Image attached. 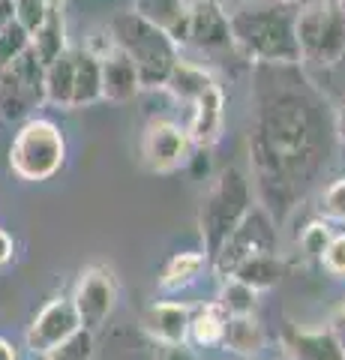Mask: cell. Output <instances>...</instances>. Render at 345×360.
<instances>
[{"instance_id": "484cf974", "label": "cell", "mask_w": 345, "mask_h": 360, "mask_svg": "<svg viewBox=\"0 0 345 360\" xmlns=\"http://www.w3.org/2000/svg\"><path fill=\"white\" fill-rule=\"evenodd\" d=\"M219 307L226 309L228 319H237V315H255L259 309V291H252L249 285L237 283V279H222V291H219Z\"/></svg>"}, {"instance_id": "8d00e7d4", "label": "cell", "mask_w": 345, "mask_h": 360, "mask_svg": "<svg viewBox=\"0 0 345 360\" xmlns=\"http://www.w3.org/2000/svg\"><path fill=\"white\" fill-rule=\"evenodd\" d=\"M189 4H198V0H189ZM210 4H222V0H210Z\"/></svg>"}, {"instance_id": "83f0119b", "label": "cell", "mask_w": 345, "mask_h": 360, "mask_svg": "<svg viewBox=\"0 0 345 360\" xmlns=\"http://www.w3.org/2000/svg\"><path fill=\"white\" fill-rule=\"evenodd\" d=\"M93 357V333L79 330L70 342H63L60 348H54L51 354H46L42 360H91Z\"/></svg>"}, {"instance_id": "cb8c5ba5", "label": "cell", "mask_w": 345, "mask_h": 360, "mask_svg": "<svg viewBox=\"0 0 345 360\" xmlns=\"http://www.w3.org/2000/svg\"><path fill=\"white\" fill-rule=\"evenodd\" d=\"M103 99V82H99V58L93 51L79 49L75 60V99L72 108H91Z\"/></svg>"}, {"instance_id": "f35d334b", "label": "cell", "mask_w": 345, "mask_h": 360, "mask_svg": "<svg viewBox=\"0 0 345 360\" xmlns=\"http://www.w3.org/2000/svg\"><path fill=\"white\" fill-rule=\"evenodd\" d=\"M342 6H345V0H342Z\"/></svg>"}, {"instance_id": "e0dca14e", "label": "cell", "mask_w": 345, "mask_h": 360, "mask_svg": "<svg viewBox=\"0 0 345 360\" xmlns=\"http://www.w3.org/2000/svg\"><path fill=\"white\" fill-rule=\"evenodd\" d=\"M222 117H226V96H222V87L214 84L193 103V123L186 129L189 141L195 148H214L222 135Z\"/></svg>"}, {"instance_id": "4dcf8cb0", "label": "cell", "mask_w": 345, "mask_h": 360, "mask_svg": "<svg viewBox=\"0 0 345 360\" xmlns=\"http://www.w3.org/2000/svg\"><path fill=\"white\" fill-rule=\"evenodd\" d=\"M321 264L330 276H339L345 279V234H333L325 255H321Z\"/></svg>"}, {"instance_id": "f1b7e54d", "label": "cell", "mask_w": 345, "mask_h": 360, "mask_svg": "<svg viewBox=\"0 0 345 360\" xmlns=\"http://www.w3.org/2000/svg\"><path fill=\"white\" fill-rule=\"evenodd\" d=\"M330 238H333V231L327 229V222H313V225H306L304 234H300V246H304V252L309 258H318L321 262V255H325Z\"/></svg>"}, {"instance_id": "8fae6325", "label": "cell", "mask_w": 345, "mask_h": 360, "mask_svg": "<svg viewBox=\"0 0 345 360\" xmlns=\"http://www.w3.org/2000/svg\"><path fill=\"white\" fill-rule=\"evenodd\" d=\"M189 150H193V141L183 127H177L171 120H153L148 129H144L141 139V156L144 165L157 174H171L181 165H186Z\"/></svg>"}, {"instance_id": "6da1fadb", "label": "cell", "mask_w": 345, "mask_h": 360, "mask_svg": "<svg viewBox=\"0 0 345 360\" xmlns=\"http://www.w3.org/2000/svg\"><path fill=\"white\" fill-rule=\"evenodd\" d=\"M325 127L315 105L292 90H276L255 108L249 127V162L261 207L282 219L325 160Z\"/></svg>"}, {"instance_id": "2e32d148", "label": "cell", "mask_w": 345, "mask_h": 360, "mask_svg": "<svg viewBox=\"0 0 345 360\" xmlns=\"http://www.w3.org/2000/svg\"><path fill=\"white\" fill-rule=\"evenodd\" d=\"M288 360H345V348L333 328H294L285 336Z\"/></svg>"}, {"instance_id": "ba28073f", "label": "cell", "mask_w": 345, "mask_h": 360, "mask_svg": "<svg viewBox=\"0 0 345 360\" xmlns=\"http://www.w3.org/2000/svg\"><path fill=\"white\" fill-rule=\"evenodd\" d=\"M72 307L79 315L82 330L99 333L103 324L108 321V315L115 312L117 303V276L108 264H91L79 274V283L72 291Z\"/></svg>"}, {"instance_id": "e575fe53", "label": "cell", "mask_w": 345, "mask_h": 360, "mask_svg": "<svg viewBox=\"0 0 345 360\" xmlns=\"http://www.w3.org/2000/svg\"><path fill=\"white\" fill-rule=\"evenodd\" d=\"M0 360H15V348H13V342L0 340Z\"/></svg>"}, {"instance_id": "f546056e", "label": "cell", "mask_w": 345, "mask_h": 360, "mask_svg": "<svg viewBox=\"0 0 345 360\" xmlns=\"http://www.w3.org/2000/svg\"><path fill=\"white\" fill-rule=\"evenodd\" d=\"M321 213L325 219H337L345 222V177H339L337 184H330L325 193H321Z\"/></svg>"}, {"instance_id": "7402d4cb", "label": "cell", "mask_w": 345, "mask_h": 360, "mask_svg": "<svg viewBox=\"0 0 345 360\" xmlns=\"http://www.w3.org/2000/svg\"><path fill=\"white\" fill-rule=\"evenodd\" d=\"M214 84H216L214 75L204 72L202 66H195V63H186V60H177L171 75H169V82H165V87L174 94V99L189 103V105H193L198 96H204Z\"/></svg>"}, {"instance_id": "d4e9b609", "label": "cell", "mask_w": 345, "mask_h": 360, "mask_svg": "<svg viewBox=\"0 0 345 360\" xmlns=\"http://www.w3.org/2000/svg\"><path fill=\"white\" fill-rule=\"evenodd\" d=\"M204 264H207L204 252H177L171 262H169V267H165V274L160 279V288L162 291H171V295H174V291L189 288L198 276H202Z\"/></svg>"}, {"instance_id": "836d02e7", "label": "cell", "mask_w": 345, "mask_h": 360, "mask_svg": "<svg viewBox=\"0 0 345 360\" xmlns=\"http://www.w3.org/2000/svg\"><path fill=\"white\" fill-rule=\"evenodd\" d=\"M333 333L339 336V342H342V348H345V300H342V307H339V312H337V319H333Z\"/></svg>"}, {"instance_id": "1f68e13d", "label": "cell", "mask_w": 345, "mask_h": 360, "mask_svg": "<svg viewBox=\"0 0 345 360\" xmlns=\"http://www.w3.org/2000/svg\"><path fill=\"white\" fill-rule=\"evenodd\" d=\"M157 360H202V354H198L189 342H181V345H157Z\"/></svg>"}, {"instance_id": "4fadbf2b", "label": "cell", "mask_w": 345, "mask_h": 360, "mask_svg": "<svg viewBox=\"0 0 345 360\" xmlns=\"http://www.w3.org/2000/svg\"><path fill=\"white\" fill-rule=\"evenodd\" d=\"M189 319L193 309L177 300H160L150 303L148 312L141 315V330L157 345H181L189 342Z\"/></svg>"}, {"instance_id": "30bf717a", "label": "cell", "mask_w": 345, "mask_h": 360, "mask_svg": "<svg viewBox=\"0 0 345 360\" xmlns=\"http://www.w3.org/2000/svg\"><path fill=\"white\" fill-rule=\"evenodd\" d=\"M79 330H82V324H79V315H75L72 300L60 295V297L48 300L46 307L37 312V319L30 321V328L25 333L27 352L46 357V354L54 352V348L70 342Z\"/></svg>"}, {"instance_id": "d590c367", "label": "cell", "mask_w": 345, "mask_h": 360, "mask_svg": "<svg viewBox=\"0 0 345 360\" xmlns=\"http://www.w3.org/2000/svg\"><path fill=\"white\" fill-rule=\"evenodd\" d=\"M273 4H288V6H292V4H294V0H273Z\"/></svg>"}, {"instance_id": "44dd1931", "label": "cell", "mask_w": 345, "mask_h": 360, "mask_svg": "<svg viewBox=\"0 0 345 360\" xmlns=\"http://www.w3.org/2000/svg\"><path fill=\"white\" fill-rule=\"evenodd\" d=\"M226 324H228V315L219 303H204L198 312H193L189 319V345H198V348H216L222 345V336H226Z\"/></svg>"}, {"instance_id": "9a60e30c", "label": "cell", "mask_w": 345, "mask_h": 360, "mask_svg": "<svg viewBox=\"0 0 345 360\" xmlns=\"http://www.w3.org/2000/svg\"><path fill=\"white\" fill-rule=\"evenodd\" d=\"M99 82H103V99L108 103H129L141 90L136 66L115 45L105 54H99Z\"/></svg>"}, {"instance_id": "4316f807", "label": "cell", "mask_w": 345, "mask_h": 360, "mask_svg": "<svg viewBox=\"0 0 345 360\" xmlns=\"http://www.w3.org/2000/svg\"><path fill=\"white\" fill-rule=\"evenodd\" d=\"M30 45V37H27V30L18 25V21H13L4 33H0V72L6 70L9 63H13L21 51H25Z\"/></svg>"}, {"instance_id": "7a4b0ae2", "label": "cell", "mask_w": 345, "mask_h": 360, "mask_svg": "<svg viewBox=\"0 0 345 360\" xmlns=\"http://www.w3.org/2000/svg\"><path fill=\"white\" fill-rule=\"evenodd\" d=\"M294 15V6L273 0L237 6L235 13H228L231 49L252 63H300Z\"/></svg>"}, {"instance_id": "52a82bcc", "label": "cell", "mask_w": 345, "mask_h": 360, "mask_svg": "<svg viewBox=\"0 0 345 360\" xmlns=\"http://www.w3.org/2000/svg\"><path fill=\"white\" fill-rule=\"evenodd\" d=\"M42 75H46V66L39 63L30 45L0 72V127L25 123L39 105H46Z\"/></svg>"}, {"instance_id": "3957f363", "label": "cell", "mask_w": 345, "mask_h": 360, "mask_svg": "<svg viewBox=\"0 0 345 360\" xmlns=\"http://www.w3.org/2000/svg\"><path fill=\"white\" fill-rule=\"evenodd\" d=\"M108 39L117 51H124L138 72L141 87H165L174 63L181 60L177 45L162 30L148 25L136 13H117L108 21Z\"/></svg>"}, {"instance_id": "603a6c76", "label": "cell", "mask_w": 345, "mask_h": 360, "mask_svg": "<svg viewBox=\"0 0 345 360\" xmlns=\"http://www.w3.org/2000/svg\"><path fill=\"white\" fill-rule=\"evenodd\" d=\"M30 49L39 58L42 66H48L54 58H60V54L70 49V45H66V27H63L60 6H54L48 13V18L30 33Z\"/></svg>"}, {"instance_id": "5b68a950", "label": "cell", "mask_w": 345, "mask_h": 360, "mask_svg": "<svg viewBox=\"0 0 345 360\" xmlns=\"http://www.w3.org/2000/svg\"><path fill=\"white\" fill-rule=\"evenodd\" d=\"M252 207L249 184L237 168H226L216 184L207 189V195L198 210V225H202V238H204V258L214 262L216 252L222 250L235 229L243 222V217Z\"/></svg>"}, {"instance_id": "ffe728a7", "label": "cell", "mask_w": 345, "mask_h": 360, "mask_svg": "<svg viewBox=\"0 0 345 360\" xmlns=\"http://www.w3.org/2000/svg\"><path fill=\"white\" fill-rule=\"evenodd\" d=\"M231 279L249 285L252 291H267L273 285H280L282 279V262L276 252H259V255H249L231 270Z\"/></svg>"}, {"instance_id": "5bb4252c", "label": "cell", "mask_w": 345, "mask_h": 360, "mask_svg": "<svg viewBox=\"0 0 345 360\" xmlns=\"http://www.w3.org/2000/svg\"><path fill=\"white\" fill-rule=\"evenodd\" d=\"M132 13L162 30L174 45L189 39V0H132Z\"/></svg>"}, {"instance_id": "ac0fdd59", "label": "cell", "mask_w": 345, "mask_h": 360, "mask_svg": "<svg viewBox=\"0 0 345 360\" xmlns=\"http://www.w3.org/2000/svg\"><path fill=\"white\" fill-rule=\"evenodd\" d=\"M75 60H79V49H66L60 58H54L46 66L42 87H46V103L48 105L72 108V99H75Z\"/></svg>"}, {"instance_id": "7c38bea8", "label": "cell", "mask_w": 345, "mask_h": 360, "mask_svg": "<svg viewBox=\"0 0 345 360\" xmlns=\"http://www.w3.org/2000/svg\"><path fill=\"white\" fill-rule=\"evenodd\" d=\"M186 45H195L198 51L231 49L228 13L222 9V4H210V0L189 4V39H186Z\"/></svg>"}, {"instance_id": "9c48e42d", "label": "cell", "mask_w": 345, "mask_h": 360, "mask_svg": "<svg viewBox=\"0 0 345 360\" xmlns=\"http://www.w3.org/2000/svg\"><path fill=\"white\" fill-rule=\"evenodd\" d=\"M259 252H276V229H273L271 213L264 207H249V213L235 229V234L222 243V250L216 252V258L210 264H214V270L222 279H228L231 270H235L243 258L259 255Z\"/></svg>"}, {"instance_id": "d6986e66", "label": "cell", "mask_w": 345, "mask_h": 360, "mask_svg": "<svg viewBox=\"0 0 345 360\" xmlns=\"http://www.w3.org/2000/svg\"><path fill=\"white\" fill-rule=\"evenodd\" d=\"M222 345L237 357H255V354L264 352L267 333H264L261 321L255 319V315H237V319H228Z\"/></svg>"}, {"instance_id": "277c9868", "label": "cell", "mask_w": 345, "mask_h": 360, "mask_svg": "<svg viewBox=\"0 0 345 360\" xmlns=\"http://www.w3.org/2000/svg\"><path fill=\"white\" fill-rule=\"evenodd\" d=\"M294 39L300 60L318 70L345 58V6L342 0H313L294 15Z\"/></svg>"}, {"instance_id": "d6a6232c", "label": "cell", "mask_w": 345, "mask_h": 360, "mask_svg": "<svg viewBox=\"0 0 345 360\" xmlns=\"http://www.w3.org/2000/svg\"><path fill=\"white\" fill-rule=\"evenodd\" d=\"M13 255H15V240H13V234H9L6 229H0V267L13 262Z\"/></svg>"}, {"instance_id": "74e56055", "label": "cell", "mask_w": 345, "mask_h": 360, "mask_svg": "<svg viewBox=\"0 0 345 360\" xmlns=\"http://www.w3.org/2000/svg\"><path fill=\"white\" fill-rule=\"evenodd\" d=\"M342 135H345V123H342Z\"/></svg>"}, {"instance_id": "8992f818", "label": "cell", "mask_w": 345, "mask_h": 360, "mask_svg": "<svg viewBox=\"0 0 345 360\" xmlns=\"http://www.w3.org/2000/svg\"><path fill=\"white\" fill-rule=\"evenodd\" d=\"M66 162L63 132L46 117H30L18 127L9 144V168L13 174L30 184L54 177Z\"/></svg>"}]
</instances>
